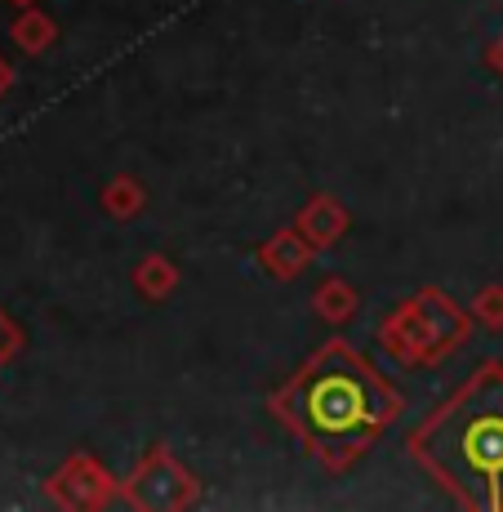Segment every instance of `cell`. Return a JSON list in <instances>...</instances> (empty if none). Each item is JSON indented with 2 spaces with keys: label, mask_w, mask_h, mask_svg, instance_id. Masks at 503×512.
Instances as JSON below:
<instances>
[{
  "label": "cell",
  "mask_w": 503,
  "mask_h": 512,
  "mask_svg": "<svg viewBox=\"0 0 503 512\" xmlns=\"http://www.w3.org/2000/svg\"><path fill=\"white\" fill-rule=\"evenodd\" d=\"M459 450L472 472L499 481L503 477V415H472L459 437Z\"/></svg>",
  "instance_id": "7a4b0ae2"
},
{
  "label": "cell",
  "mask_w": 503,
  "mask_h": 512,
  "mask_svg": "<svg viewBox=\"0 0 503 512\" xmlns=\"http://www.w3.org/2000/svg\"><path fill=\"white\" fill-rule=\"evenodd\" d=\"M5 81H9V72H5V63H0V90H5Z\"/></svg>",
  "instance_id": "277c9868"
},
{
  "label": "cell",
  "mask_w": 503,
  "mask_h": 512,
  "mask_svg": "<svg viewBox=\"0 0 503 512\" xmlns=\"http://www.w3.org/2000/svg\"><path fill=\"white\" fill-rule=\"evenodd\" d=\"M9 343H14V339H9V326H5V321H0V357H5V352H9Z\"/></svg>",
  "instance_id": "3957f363"
},
{
  "label": "cell",
  "mask_w": 503,
  "mask_h": 512,
  "mask_svg": "<svg viewBox=\"0 0 503 512\" xmlns=\"http://www.w3.org/2000/svg\"><path fill=\"white\" fill-rule=\"evenodd\" d=\"M308 410H312V419H317V428H325V432H352V428H361V423H366L370 401H366L361 379H348V374H325L317 388H312Z\"/></svg>",
  "instance_id": "6da1fadb"
}]
</instances>
